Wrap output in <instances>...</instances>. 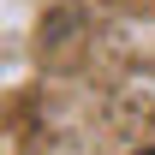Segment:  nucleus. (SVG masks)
I'll return each instance as SVG.
<instances>
[{
    "label": "nucleus",
    "instance_id": "f257e3e1",
    "mask_svg": "<svg viewBox=\"0 0 155 155\" xmlns=\"http://www.w3.org/2000/svg\"><path fill=\"white\" fill-rule=\"evenodd\" d=\"M143 155H155V149H143Z\"/></svg>",
    "mask_w": 155,
    "mask_h": 155
}]
</instances>
